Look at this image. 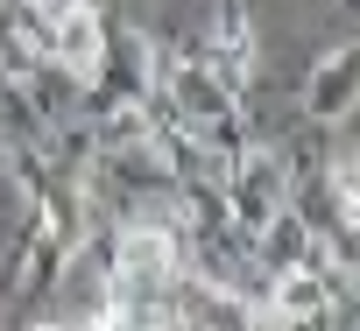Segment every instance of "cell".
<instances>
[]
</instances>
